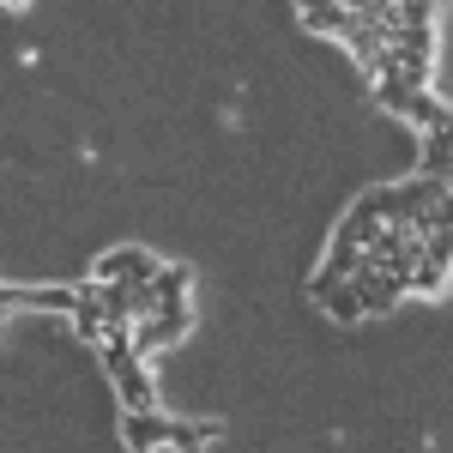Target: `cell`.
I'll return each instance as SVG.
<instances>
[{
	"label": "cell",
	"mask_w": 453,
	"mask_h": 453,
	"mask_svg": "<svg viewBox=\"0 0 453 453\" xmlns=\"http://www.w3.org/2000/svg\"><path fill=\"white\" fill-rule=\"evenodd\" d=\"M375 97H381L393 115L418 121V127H448V104H441V97H429L423 85H405L399 73H381V79H375Z\"/></svg>",
	"instance_id": "cell-1"
},
{
	"label": "cell",
	"mask_w": 453,
	"mask_h": 453,
	"mask_svg": "<svg viewBox=\"0 0 453 453\" xmlns=\"http://www.w3.org/2000/svg\"><path fill=\"white\" fill-rule=\"evenodd\" d=\"M170 423H175V418H164L157 405H151V411H121V441H127L134 453L170 448Z\"/></svg>",
	"instance_id": "cell-2"
},
{
	"label": "cell",
	"mask_w": 453,
	"mask_h": 453,
	"mask_svg": "<svg viewBox=\"0 0 453 453\" xmlns=\"http://www.w3.org/2000/svg\"><path fill=\"white\" fill-rule=\"evenodd\" d=\"M157 273V260L145 254V248H109L104 260H97V279H121V284H145Z\"/></svg>",
	"instance_id": "cell-3"
},
{
	"label": "cell",
	"mask_w": 453,
	"mask_h": 453,
	"mask_svg": "<svg viewBox=\"0 0 453 453\" xmlns=\"http://www.w3.org/2000/svg\"><path fill=\"white\" fill-rule=\"evenodd\" d=\"M115 393H121V411H151V405H157L145 363H127V369H115Z\"/></svg>",
	"instance_id": "cell-4"
},
{
	"label": "cell",
	"mask_w": 453,
	"mask_h": 453,
	"mask_svg": "<svg viewBox=\"0 0 453 453\" xmlns=\"http://www.w3.org/2000/svg\"><path fill=\"white\" fill-rule=\"evenodd\" d=\"M303 25H309V31L345 36L350 25H357V12H350V6H339V0H326V6H303Z\"/></svg>",
	"instance_id": "cell-5"
},
{
	"label": "cell",
	"mask_w": 453,
	"mask_h": 453,
	"mask_svg": "<svg viewBox=\"0 0 453 453\" xmlns=\"http://www.w3.org/2000/svg\"><path fill=\"white\" fill-rule=\"evenodd\" d=\"M188 284H194L188 266H157V273H151V290H157L164 309H170V303H188Z\"/></svg>",
	"instance_id": "cell-6"
},
{
	"label": "cell",
	"mask_w": 453,
	"mask_h": 453,
	"mask_svg": "<svg viewBox=\"0 0 453 453\" xmlns=\"http://www.w3.org/2000/svg\"><path fill=\"white\" fill-rule=\"evenodd\" d=\"M314 303H320V309L333 314V320H363V309H357V290H350V279H339L333 284V290H320V296H314Z\"/></svg>",
	"instance_id": "cell-7"
},
{
	"label": "cell",
	"mask_w": 453,
	"mask_h": 453,
	"mask_svg": "<svg viewBox=\"0 0 453 453\" xmlns=\"http://www.w3.org/2000/svg\"><path fill=\"white\" fill-rule=\"evenodd\" d=\"M211 435H218V423H181V418L170 423V448H181V453H206Z\"/></svg>",
	"instance_id": "cell-8"
},
{
	"label": "cell",
	"mask_w": 453,
	"mask_h": 453,
	"mask_svg": "<svg viewBox=\"0 0 453 453\" xmlns=\"http://www.w3.org/2000/svg\"><path fill=\"white\" fill-rule=\"evenodd\" d=\"M429 145H423V175H441L448 181V127H423Z\"/></svg>",
	"instance_id": "cell-9"
},
{
	"label": "cell",
	"mask_w": 453,
	"mask_h": 453,
	"mask_svg": "<svg viewBox=\"0 0 453 453\" xmlns=\"http://www.w3.org/2000/svg\"><path fill=\"white\" fill-rule=\"evenodd\" d=\"M0 339H6V314H0Z\"/></svg>",
	"instance_id": "cell-10"
}]
</instances>
